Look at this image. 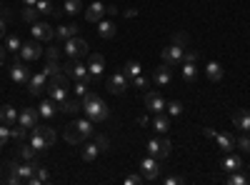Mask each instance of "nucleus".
Segmentation results:
<instances>
[{
	"label": "nucleus",
	"mask_w": 250,
	"mask_h": 185,
	"mask_svg": "<svg viewBox=\"0 0 250 185\" xmlns=\"http://www.w3.org/2000/svg\"><path fill=\"white\" fill-rule=\"evenodd\" d=\"M80 105H83V110H85V118H90L93 123L108 120V108H105V103H103L100 95H95V93H85V95L80 98Z\"/></svg>",
	"instance_id": "obj_1"
},
{
	"label": "nucleus",
	"mask_w": 250,
	"mask_h": 185,
	"mask_svg": "<svg viewBox=\"0 0 250 185\" xmlns=\"http://www.w3.org/2000/svg\"><path fill=\"white\" fill-rule=\"evenodd\" d=\"M8 170H10V175H8V183H10V185H23V183H28V180L35 175L38 163H33V160H25V163L10 160V163H8Z\"/></svg>",
	"instance_id": "obj_2"
},
{
	"label": "nucleus",
	"mask_w": 250,
	"mask_h": 185,
	"mask_svg": "<svg viewBox=\"0 0 250 185\" xmlns=\"http://www.w3.org/2000/svg\"><path fill=\"white\" fill-rule=\"evenodd\" d=\"M160 168H163V163L155 155H145L140 160V175H143V180H158L160 178Z\"/></svg>",
	"instance_id": "obj_3"
},
{
	"label": "nucleus",
	"mask_w": 250,
	"mask_h": 185,
	"mask_svg": "<svg viewBox=\"0 0 250 185\" xmlns=\"http://www.w3.org/2000/svg\"><path fill=\"white\" fill-rule=\"evenodd\" d=\"M160 58H163V63H165V65H170V68H175V65H183L185 48H183V45H175V43H170L168 48H163V50H160Z\"/></svg>",
	"instance_id": "obj_4"
},
{
	"label": "nucleus",
	"mask_w": 250,
	"mask_h": 185,
	"mask_svg": "<svg viewBox=\"0 0 250 185\" xmlns=\"http://www.w3.org/2000/svg\"><path fill=\"white\" fill-rule=\"evenodd\" d=\"M62 53H65V58H80V55H85L88 53V40L85 38H68L65 40V45H62Z\"/></svg>",
	"instance_id": "obj_5"
},
{
	"label": "nucleus",
	"mask_w": 250,
	"mask_h": 185,
	"mask_svg": "<svg viewBox=\"0 0 250 185\" xmlns=\"http://www.w3.org/2000/svg\"><path fill=\"white\" fill-rule=\"evenodd\" d=\"M10 80L15 85H28L30 80V70L25 68V60L23 58H15L13 65H10Z\"/></svg>",
	"instance_id": "obj_6"
},
{
	"label": "nucleus",
	"mask_w": 250,
	"mask_h": 185,
	"mask_svg": "<svg viewBox=\"0 0 250 185\" xmlns=\"http://www.w3.org/2000/svg\"><path fill=\"white\" fill-rule=\"evenodd\" d=\"M65 73H68V75H73L75 80H85L88 85H93L95 80H98V78H95V75H93V73L88 70V65H83V63H78V60H73V63H70V65L65 68Z\"/></svg>",
	"instance_id": "obj_7"
},
{
	"label": "nucleus",
	"mask_w": 250,
	"mask_h": 185,
	"mask_svg": "<svg viewBox=\"0 0 250 185\" xmlns=\"http://www.w3.org/2000/svg\"><path fill=\"white\" fill-rule=\"evenodd\" d=\"M40 55H43V43L40 40H25L23 48H20V58L25 60V63H30V60H38Z\"/></svg>",
	"instance_id": "obj_8"
},
{
	"label": "nucleus",
	"mask_w": 250,
	"mask_h": 185,
	"mask_svg": "<svg viewBox=\"0 0 250 185\" xmlns=\"http://www.w3.org/2000/svg\"><path fill=\"white\" fill-rule=\"evenodd\" d=\"M30 33H33V38H35V40H40V43H48V40H53V38H55V28H53V25H48L45 20H35L33 28H30Z\"/></svg>",
	"instance_id": "obj_9"
},
{
	"label": "nucleus",
	"mask_w": 250,
	"mask_h": 185,
	"mask_svg": "<svg viewBox=\"0 0 250 185\" xmlns=\"http://www.w3.org/2000/svg\"><path fill=\"white\" fill-rule=\"evenodd\" d=\"M145 108L153 113H165V98L158 90H148L145 93Z\"/></svg>",
	"instance_id": "obj_10"
},
{
	"label": "nucleus",
	"mask_w": 250,
	"mask_h": 185,
	"mask_svg": "<svg viewBox=\"0 0 250 185\" xmlns=\"http://www.w3.org/2000/svg\"><path fill=\"white\" fill-rule=\"evenodd\" d=\"M220 168L225 173H238V170H245V163L240 155H230V153H225L223 160H220Z\"/></svg>",
	"instance_id": "obj_11"
},
{
	"label": "nucleus",
	"mask_w": 250,
	"mask_h": 185,
	"mask_svg": "<svg viewBox=\"0 0 250 185\" xmlns=\"http://www.w3.org/2000/svg\"><path fill=\"white\" fill-rule=\"evenodd\" d=\"M45 85H48V75H45L43 70L35 73V75H30V80H28V90H30V95H43Z\"/></svg>",
	"instance_id": "obj_12"
},
{
	"label": "nucleus",
	"mask_w": 250,
	"mask_h": 185,
	"mask_svg": "<svg viewBox=\"0 0 250 185\" xmlns=\"http://www.w3.org/2000/svg\"><path fill=\"white\" fill-rule=\"evenodd\" d=\"M108 88H110V93H113V95H123V93H125V88H128V75H125V73H113V75H110Z\"/></svg>",
	"instance_id": "obj_13"
},
{
	"label": "nucleus",
	"mask_w": 250,
	"mask_h": 185,
	"mask_svg": "<svg viewBox=\"0 0 250 185\" xmlns=\"http://www.w3.org/2000/svg\"><path fill=\"white\" fill-rule=\"evenodd\" d=\"M153 80H155V85H160V88L170 85V80H173V68L163 63L160 68H155V73H153Z\"/></svg>",
	"instance_id": "obj_14"
},
{
	"label": "nucleus",
	"mask_w": 250,
	"mask_h": 185,
	"mask_svg": "<svg viewBox=\"0 0 250 185\" xmlns=\"http://www.w3.org/2000/svg\"><path fill=\"white\" fill-rule=\"evenodd\" d=\"M38 108H25L23 113H18V125H23V128H33L38 125Z\"/></svg>",
	"instance_id": "obj_15"
},
{
	"label": "nucleus",
	"mask_w": 250,
	"mask_h": 185,
	"mask_svg": "<svg viewBox=\"0 0 250 185\" xmlns=\"http://www.w3.org/2000/svg\"><path fill=\"white\" fill-rule=\"evenodd\" d=\"M105 18V5L100 3V0H95V3L85 10V20L88 23H98V20H103Z\"/></svg>",
	"instance_id": "obj_16"
},
{
	"label": "nucleus",
	"mask_w": 250,
	"mask_h": 185,
	"mask_svg": "<svg viewBox=\"0 0 250 185\" xmlns=\"http://www.w3.org/2000/svg\"><path fill=\"white\" fill-rule=\"evenodd\" d=\"M65 140L70 143V145H80V143H85V135L80 133V128L75 125V120L70 123V125H65Z\"/></svg>",
	"instance_id": "obj_17"
},
{
	"label": "nucleus",
	"mask_w": 250,
	"mask_h": 185,
	"mask_svg": "<svg viewBox=\"0 0 250 185\" xmlns=\"http://www.w3.org/2000/svg\"><path fill=\"white\" fill-rule=\"evenodd\" d=\"M88 70H90L95 78H100V75H103V70H105V58H103L100 53L90 55V60H88Z\"/></svg>",
	"instance_id": "obj_18"
},
{
	"label": "nucleus",
	"mask_w": 250,
	"mask_h": 185,
	"mask_svg": "<svg viewBox=\"0 0 250 185\" xmlns=\"http://www.w3.org/2000/svg\"><path fill=\"white\" fill-rule=\"evenodd\" d=\"M30 145H33L38 153H43V150H48V148H50L48 143H45V138H43V133H40L35 125L30 128Z\"/></svg>",
	"instance_id": "obj_19"
},
{
	"label": "nucleus",
	"mask_w": 250,
	"mask_h": 185,
	"mask_svg": "<svg viewBox=\"0 0 250 185\" xmlns=\"http://www.w3.org/2000/svg\"><path fill=\"white\" fill-rule=\"evenodd\" d=\"M205 75H208L210 83H220V80H223V68H220L218 60H210V63L205 65Z\"/></svg>",
	"instance_id": "obj_20"
},
{
	"label": "nucleus",
	"mask_w": 250,
	"mask_h": 185,
	"mask_svg": "<svg viewBox=\"0 0 250 185\" xmlns=\"http://www.w3.org/2000/svg\"><path fill=\"white\" fill-rule=\"evenodd\" d=\"M55 113H58V105H55V100H53V98H50V100H43V103L38 105V115H40V118H45V120H50Z\"/></svg>",
	"instance_id": "obj_21"
},
{
	"label": "nucleus",
	"mask_w": 250,
	"mask_h": 185,
	"mask_svg": "<svg viewBox=\"0 0 250 185\" xmlns=\"http://www.w3.org/2000/svg\"><path fill=\"white\" fill-rule=\"evenodd\" d=\"M215 143H218V148H220L223 153H230V150L235 148V138L228 135V133H218V135H215Z\"/></svg>",
	"instance_id": "obj_22"
},
{
	"label": "nucleus",
	"mask_w": 250,
	"mask_h": 185,
	"mask_svg": "<svg viewBox=\"0 0 250 185\" xmlns=\"http://www.w3.org/2000/svg\"><path fill=\"white\" fill-rule=\"evenodd\" d=\"M0 120H3L8 128H13L18 123V110L13 105H3V108H0Z\"/></svg>",
	"instance_id": "obj_23"
},
{
	"label": "nucleus",
	"mask_w": 250,
	"mask_h": 185,
	"mask_svg": "<svg viewBox=\"0 0 250 185\" xmlns=\"http://www.w3.org/2000/svg\"><path fill=\"white\" fill-rule=\"evenodd\" d=\"M153 128L160 133V135H165L170 130V118L165 115V113H155V120H153Z\"/></svg>",
	"instance_id": "obj_24"
},
{
	"label": "nucleus",
	"mask_w": 250,
	"mask_h": 185,
	"mask_svg": "<svg viewBox=\"0 0 250 185\" xmlns=\"http://www.w3.org/2000/svg\"><path fill=\"white\" fill-rule=\"evenodd\" d=\"M78 25L75 23H68V25H60V28H55V38H60V40H68V38H75L78 35Z\"/></svg>",
	"instance_id": "obj_25"
},
{
	"label": "nucleus",
	"mask_w": 250,
	"mask_h": 185,
	"mask_svg": "<svg viewBox=\"0 0 250 185\" xmlns=\"http://www.w3.org/2000/svg\"><path fill=\"white\" fill-rule=\"evenodd\" d=\"M233 123H235V128H240L243 133H248L250 130V113L248 110H238L233 115Z\"/></svg>",
	"instance_id": "obj_26"
},
{
	"label": "nucleus",
	"mask_w": 250,
	"mask_h": 185,
	"mask_svg": "<svg viewBox=\"0 0 250 185\" xmlns=\"http://www.w3.org/2000/svg\"><path fill=\"white\" fill-rule=\"evenodd\" d=\"M98 35L100 38H113L115 35V23L113 20H105V18L98 20Z\"/></svg>",
	"instance_id": "obj_27"
},
{
	"label": "nucleus",
	"mask_w": 250,
	"mask_h": 185,
	"mask_svg": "<svg viewBox=\"0 0 250 185\" xmlns=\"http://www.w3.org/2000/svg\"><path fill=\"white\" fill-rule=\"evenodd\" d=\"M48 90H50V98L55 100V105H60V103L68 100V88H62V85H48Z\"/></svg>",
	"instance_id": "obj_28"
},
{
	"label": "nucleus",
	"mask_w": 250,
	"mask_h": 185,
	"mask_svg": "<svg viewBox=\"0 0 250 185\" xmlns=\"http://www.w3.org/2000/svg\"><path fill=\"white\" fill-rule=\"evenodd\" d=\"M98 153H100V148L95 145V143H85V148H83V160H85V163H93L95 158H98Z\"/></svg>",
	"instance_id": "obj_29"
},
{
	"label": "nucleus",
	"mask_w": 250,
	"mask_h": 185,
	"mask_svg": "<svg viewBox=\"0 0 250 185\" xmlns=\"http://www.w3.org/2000/svg\"><path fill=\"white\" fill-rule=\"evenodd\" d=\"M195 78H198L195 63H183V80L185 83H195Z\"/></svg>",
	"instance_id": "obj_30"
},
{
	"label": "nucleus",
	"mask_w": 250,
	"mask_h": 185,
	"mask_svg": "<svg viewBox=\"0 0 250 185\" xmlns=\"http://www.w3.org/2000/svg\"><path fill=\"white\" fill-rule=\"evenodd\" d=\"M58 110L60 113H68V115H75L78 110H83V105H80L78 100H65V103H60V105H58Z\"/></svg>",
	"instance_id": "obj_31"
},
{
	"label": "nucleus",
	"mask_w": 250,
	"mask_h": 185,
	"mask_svg": "<svg viewBox=\"0 0 250 185\" xmlns=\"http://www.w3.org/2000/svg\"><path fill=\"white\" fill-rule=\"evenodd\" d=\"M18 148H20L18 153H20V158H23V160H33L35 153H38V150L30 145V140H28V143H25V140H23V143H18Z\"/></svg>",
	"instance_id": "obj_32"
},
{
	"label": "nucleus",
	"mask_w": 250,
	"mask_h": 185,
	"mask_svg": "<svg viewBox=\"0 0 250 185\" xmlns=\"http://www.w3.org/2000/svg\"><path fill=\"white\" fill-rule=\"evenodd\" d=\"M225 183H228V185H248L250 180H248V175H245L243 170H238V173H228Z\"/></svg>",
	"instance_id": "obj_33"
},
{
	"label": "nucleus",
	"mask_w": 250,
	"mask_h": 185,
	"mask_svg": "<svg viewBox=\"0 0 250 185\" xmlns=\"http://www.w3.org/2000/svg\"><path fill=\"white\" fill-rule=\"evenodd\" d=\"M20 48H23V40H20L18 35H8V40H5V50H8V53H20Z\"/></svg>",
	"instance_id": "obj_34"
},
{
	"label": "nucleus",
	"mask_w": 250,
	"mask_h": 185,
	"mask_svg": "<svg viewBox=\"0 0 250 185\" xmlns=\"http://www.w3.org/2000/svg\"><path fill=\"white\" fill-rule=\"evenodd\" d=\"M83 10V0H65V13L68 15H78Z\"/></svg>",
	"instance_id": "obj_35"
},
{
	"label": "nucleus",
	"mask_w": 250,
	"mask_h": 185,
	"mask_svg": "<svg viewBox=\"0 0 250 185\" xmlns=\"http://www.w3.org/2000/svg\"><path fill=\"white\" fill-rule=\"evenodd\" d=\"M165 110H168V115H180L183 113V103L180 100H170V103H165Z\"/></svg>",
	"instance_id": "obj_36"
},
{
	"label": "nucleus",
	"mask_w": 250,
	"mask_h": 185,
	"mask_svg": "<svg viewBox=\"0 0 250 185\" xmlns=\"http://www.w3.org/2000/svg\"><path fill=\"white\" fill-rule=\"evenodd\" d=\"M125 75H128V78L140 75V63H138V60H128V63H125Z\"/></svg>",
	"instance_id": "obj_37"
},
{
	"label": "nucleus",
	"mask_w": 250,
	"mask_h": 185,
	"mask_svg": "<svg viewBox=\"0 0 250 185\" xmlns=\"http://www.w3.org/2000/svg\"><path fill=\"white\" fill-rule=\"evenodd\" d=\"M25 130H28V128H23V125H18V123H15L13 130H10V138H13L15 143H23V140H25Z\"/></svg>",
	"instance_id": "obj_38"
},
{
	"label": "nucleus",
	"mask_w": 250,
	"mask_h": 185,
	"mask_svg": "<svg viewBox=\"0 0 250 185\" xmlns=\"http://www.w3.org/2000/svg\"><path fill=\"white\" fill-rule=\"evenodd\" d=\"M38 15H40V10H38V8H33V5H25V10H23L25 23H35V20H38Z\"/></svg>",
	"instance_id": "obj_39"
},
{
	"label": "nucleus",
	"mask_w": 250,
	"mask_h": 185,
	"mask_svg": "<svg viewBox=\"0 0 250 185\" xmlns=\"http://www.w3.org/2000/svg\"><path fill=\"white\" fill-rule=\"evenodd\" d=\"M170 148H173V143L168 140V138H160V160H165V158H168L170 155Z\"/></svg>",
	"instance_id": "obj_40"
},
{
	"label": "nucleus",
	"mask_w": 250,
	"mask_h": 185,
	"mask_svg": "<svg viewBox=\"0 0 250 185\" xmlns=\"http://www.w3.org/2000/svg\"><path fill=\"white\" fill-rule=\"evenodd\" d=\"M35 128L43 133V138H45L48 145H53V143H55V130H53V128H45V125H35Z\"/></svg>",
	"instance_id": "obj_41"
},
{
	"label": "nucleus",
	"mask_w": 250,
	"mask_h": 185,
	"mask_svg": "<svg viewBox=\"0 0 250 185\" xmlns=\"http://www.w3.org/2000/svg\"><path fill=\"white\" fill-rule=\"evenodd\" d=\"M235 148H240V150H245V153H250V135H240V138H235Z\"/></svg>",
	"instance_id": "obj_42"
},
{
	"label": "nucleus",
	"mask_w": 250,
	"mask_h": 185,
	"mask_svg": "<svg viewBox=\"0 0 250 185\" xmlns=\"http://www.w3.org/2000/svg\"><path fill=\"white\" fill-rule=\"evenodd\" d=\"M148 155H160V138H150L148 140Z\"/></svg>",
	"instance_id": "obj_43"
},
{
	"label": "nucleus",
	"mask_w": 250,
	"mask_h": 185,
	"mask_svg": "<svg viewBox=\"0 0 250 185\" xmlns=\"http://www.w3.org/2000/svg\"><path fill=\"white\" fill-rule=\"evenodd\" d=\"M43 73L50 78V75H55V73H60V65H58V60H48V65L43 68Z\"/></svg>",
	"instance_id": "obj_44"
},
{
	"label": "nucleus",
	"mask_w": 250,
	"mask_h": 185,
	"mask_svg": "<svg viewBox=\"0 0 250 185\" xmlns=\"http://www.w3.org/2000/svg\"><path fill=\"white\" fill-rule=\"evenodd\" d=\"M40 13H43V15H48V13H53V3H50V0H38V5H35Z\"/></svg>",
	"instance_id": "obj_45"
},
{
	"label": "nucleus",
	"mask_w": 250,
	"mask_h": 185,
	"mask_svg": "<svg viewBox=\"0 0 250 185\" xmlns=\"http://www.w3.org/2000/svg\"><path fill=\"white\" fill-rule=\"evenodd\" d=\"M173 43H175V45H183V48H185L188 43H190V38H188V33H175V35H173Z\"/></svg>",
	"instance_id": "obj_46"
},
{
	"label": "nucleus",
	"mask_w": 250,
	"mask_h": 185,
	"mask_svg": "<svg viewBox=\"0 0 250 185\" xmlns=\"http://www.w3.org/2000/svg\"><path fill=\"white\" fill-rule=\"evenodd\" d=\"M95 145H98L100 153H103V150H108V148H110V140H108L105 135H95Z\"/></svg>",
	"instance_id": "obj_47"
},
{
	"label": "nucleus",
	"mask_w": 250,
	"mask_h": 185,
	"mask_svg": "<svg viewBox=\"0 0 250 185\" xmlns=\"http://www.w3.org/2000/svg\"><path fill=\"white\" fill-rule=\"evenodd\" d=\"M8 140H10V130H8V125L3 123V125H0V148H5Z\"/></svg>",
	"instance_id": "obj_48"
},
{
	"label": "nucleus",
	"mask_w": 250,
	"mask_h": 185,
	"mask_svg": "<svg viewBox=\"0 0 250 185\" xmlns=\"http://www.w3.org/2000/svg\"><path fill=\"white\" fill-rule=\"evenodd\" d=\"M73 90H75V95H80V98H83V95L88 93V83H85V80H78V83H75V88H73Z\"/></svg>",
	"instance_id": "obj_49"
},
{
	"label": "nucleus",
	"mask_w": 250,
	"mask_h": 185,
	"mask_svg": "<svg viewBox=\"0 0 250 185\" xmlns=\"http://www.w3.org/2000/svg\"><path fill=\"white\" fill-rule=\"evenodd\" d=\"M35 175H38V180H40V183H48V180H50V173H48V170H45L43 165H38Z\"/></svg>",
	"instance_id": "obj_50"
},
{
	"label": "nucleus",
	"mask_w": 250,
	"mask_h": 185,
	"mask_svg": "<svg viewBox=\"0 0 250 185\" xmlns=\"http://www.w3.org/2000/svg\"><path fill=\"white\" fill-rule=\"evenodd\" d=\"M195 60H198V53H195V50H185L183 63H195Z\"/></svg>",
	"instance_id": "obj_51"
},
{
	"label": "nucleus",
	"mask_w": 250,
	"mask_h": 185,
	"mask_svg": "<svg viewBox=\"0 0 250 185\" xmlns=\"http://www.w3.org/2000/svg\"><path fill=\"white\" fill-rule=\"evenodd\" d=\"M45 55H48V60H58V58H60V50H58L55 45H50V48L45 50Z\"/></svg>",
	"instance_id": "obj_52"
},
{
	"label": "nucleus",
	"mask_w": 250,
	"mask_h": 185,
	"mask_svg": "<svg viewBox=\"0 0 250 185\" xmlns=\"http://www.w3.org/2000/svg\"><path fill=\"white\" fill-rule=\"evenodd\" d=\"M133 85H135V88H148V80H145L143 75H135V78H133Z\"/></svg>",
	"instance_id": "obj_53"
},
{
	"label": "nucleus",
	"mask_w": 250,
	"mask_h": 185,
	"mask_svg": "<svg viewBox=\"0 0 250 185\" xmlns=\"http://www.w3.org/2000/svg\"><path fill=\"white\" fill-rule=\"evenodd\" d=\"M143 183V175H128L125 178V185H140Z\"/></svg>",
	"instance_id": "obj_54"
},
{
	"label": "nucleus",
	"mask_w": 250,
	"mask_h": 185,
	"mask_svg": "<svg viewBox=\"0 0 250 185\" xmlns=\"http://www.w3.org/2000/svg\"><path fill=\"white\" fill-rule=\"evenodd\" d=\"M185 180L183 178H178V175H173V178H165V185H183Z\"/></svg>",
	"instance_id": "obj_55"
},
{
	"label": "nucleus",
	"mask_w": 250,
	"mask_h": 185,
	"mask_svg": "<svg viewBox=\"0 0 250 185\" xmlns=\"http://www.w3.org/2000/svg\"><path fill=\"white\" fill-rule=\"evenodd\" d=\"M5 18H8V13H5V15H0V38L5 35Z\"/></svg>",
	"instance_id": "obj_56"
},
{
	"label": "nucleus",
	"mask_w": 250,
	"mask_h": 185,
	"mask_svg": "<svg viewBox=\"0 0 250 185\" xmlns=\"http://www.w3.org/2000/svg\"><path fill=\"white\" fill-rule=\"evenodd\" d=\"M203 135H208V138H215V135H218V130H213V128H203Z\"/></svg>",
	"instance_id": "obj_57"
},
{
	"label": "nucleus",
	"mask_w": 250,
	"mask_h": 185,
	"mask_svg": "<svg viewBox=\"0 0 250 185\" xmlns=\"http://www.w3.org/2000/svg\"><path fill=\"white\" fill-rule=\"evenodd\" d=\"M105 13H108V15H118V5H108Z\"/></svg>",
	"instance_id": "obj_58"
},
{
	"label": "nucleus",
	"mask_w": 250,
	"mask_h": 185,
	"mask_svg": "<svg viewBox=\"0 0 250 185\" xmlns=\"http://www.w3.org/2000/svg\"><path fill=\"white\" fill-rule=\"evenodd\" d=\"M5 63V48H0V65Z\"/></svg>",
	"instance_id": "obj_59"
},
{
	"label": "nucleus",
	"mask_w": 250,
	"mask_h": 185,
	"mask_svg": "<svg viewBox=\"0 0 250 185\" xmlns=\"http://www.w3.org/2000/svg\"><path fill=\"white\" fill-rule=\"evenodd\" d=\"M23 3H25V5H33V8H35V5H38V0H23Z\"/></svg>",
	"instance_id": "obj_60"
},
{
	"label": "nucleus",
	"mask_w": 250,
	"mask_h": 185,
	"mask_svg": "<svg viewBox=\"0 0 250 185\" xmlns=\"http://www.w3.org/2000/svg\"><path fill=\"white\" fill-rule=\"evenodd\" d=\"M5 10V3H3V0H0V13H3Z\"/></svg>",
	"instance_id": "obj_61"
},
{
	"label": "nucleus",
	"mask_w": 250,
	"mask_h": 185,
	"mask_svg": "<svg viewBox=\"0 0 250 185\" xmlns=\"http://www.w3.org/2000/svg\"><path fill=\"white\" fill-rule=\"evenodd\" d=\"M0 173H3V163H0Z\"/></svg>",
	"instance_id": "obj_62"
},
{
	"label": "nucleus",
	"mask_w": 250,
	"mask_h": 185,
	"mask_svg": "<svg viewBox=\"0 0 250 185\" xmlns=\"http://www.w3.org/2000/svg\"><path fill=\"white\" fill-rule=\"evenodd\" d=\"M248 133H250V130H248Z\"/></svg>",
	"instance_id": "obj_63"
}]
</instances>
